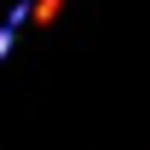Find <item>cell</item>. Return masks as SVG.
<instances>
[{
    "label": "cell",
    "instance_id": "obj_1",
    "mask_svg": "<svg viewBox=\"0 0 150 150\" xmlns=\"http://www.w3.org/2000/svg\"><path fill=\"white\" fill-rule=\"evenodd\" d=\"M58 12H64V0H35V6H29V18H35V23H52Z\"/></svg>",
    "mask_w": 150,
    "mask_h": 150
}]
</instances>
